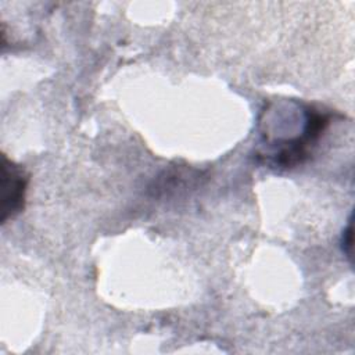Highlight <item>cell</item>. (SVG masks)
<instances>
[{
    "instance_id": "1",
    "label": "cell",
    "mask_w": 355,
    "mask_h": 355,
    "mask_svg": "<svg viewBox=\"0 0 355 355\" xmlns=\"http://www.w3.org/2000/svg\"><path fill=\"white\" fill-rule=\"evenodd\" d=\"M288 121L284 126H276L269 122H261L265 128L262 130V146L266 150L258 153L261 159L272 168H295L305 162L312 154L313 147L329 126V115L320 112L312 105L304 104L300 118L295 125L291 123L295 101L287 103Z\"/></svg>"
},
{
    "instance_id": "2",
    "label": "cell",
    "mask_w": 355,
    "mask_h": 355,
    "mask_svg": "<svg viewBox=\"0 0 355 355\" xmlns=\"http://www.w3.org/2000/svg\"><path fill=\"white\" fill-rule=\"evenodd\" d=\"M1 223L14 219L25 208L29 175L22 165L1 155Z\"/></svg>"
},
{
    "instance_id": "3",
    "label": "cell",
    "mask_w": 355,
    "mask_h": 355,
    "mask_svg": "<svg viewBox=\"0 0 355 355\" xmlns=\"http://www.w3.org/2000/svg\"><path fill=\"white\" fill-rule=\"evenodd\" d=\"M341 248H343L344 255H347L351 262V258H352V220H351V218L341 234Z\"/></svg>"
}]
</instances>
